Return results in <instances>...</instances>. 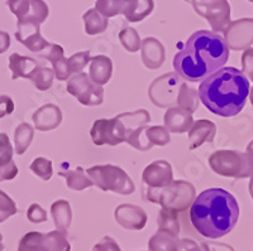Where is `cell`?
Here are the masks:
<instances>
[{
  "label": "cell",
  "instance_id": "6da1fadb",
  "mask_svg": "<svg viewBox=\"0 0 253 251\" xmlns=\"http://www.w3.org/2000/svg\"><path fill=\"white\" fill-rule=\"evenodd\" d=\"M228 58L229 47L224 38L215 32L198 31L175 54L173 69L184 80L198 82L223 69Z\"/></svg>",
  "mask_w": 253,
  "mask_h": 251
},
{
  "label": "cell",
  "instance_id": "7a4b0ae2",
  "mask_svg": "<svg viewBox=\"0 0 253 251\" xmlns=\"http://www.w3.org/2000/svg\"><path fill=\"white\" fill-rule=\"evenodd\" d=\"M239 217V206L233 194L223 188H209L195 197L190 220L196 231L208 239L229 234Z\"/></svg>",
  "mask_w": 253,
  "mask_h": 251
},
{
  "label": "cell",
  "instance_id": "3957f363",
  "mask_svg": "<svg viewBox=\"0 0 253 251\" xmlns=\"http://www.w3.org/2000/svg\"><path fill=\"white\" fill-rule=\"evenodd\" d=\"M248 95V78L234 67L218 70L199 86V97L205 108L221 117L239 114L245 108Z\"/></svg>",
  "mask_w": 253,
  "mask_h": 251
},
{
  "label": "cell",
  "instance_id": "277c9868",
  "mask_svg": "<svg viewBox=\"0 0 253 251\" xmlns=\"http://www.w3.org/2000/svg\"><path fill=\"white\" fill-rule=\"evenodd\" d=\"M151 116L146 110L134 112H124L113 119H99L92 124L90 130L92 143L95 145H112L126 142L139 150L150 149L144 140V130L150 123Z\"/></svg>",
  "mask_w": 253,
  "mask_h": 251
},
{
  "label": "cell",
  "instance_id": "5b68a950",
  "mask_svg": "<svg viewBox=\"0 0 253 251\" xmlns=\"http://www.w3.org/2000/svg\"><path fill=\"white\" fill-rule=\"evenodd\" d=\"M209 166L223 177L248 178L253 174V157L237 150H218L210 155Z\"/></svg>",
  "mask_w": 253,
  "mask_h": 251
},
{
  "label": "cell",
  "instance_id": "8992f818",
  "mask_svg": "<svg viewBox=\"0 0 253 251\" xmlns=\"http://www.w3.org/2000/svg\"><path fill=\"white\" fill-rule=\"evenodd\" d=\"M146 200L161 205L162 209L173 210L176 212L185 211L195 200V188L191 183L175 180L160 191H147Z\"/></svg>",
  "mask_w": 253,
  "mask_h": 251
},
{
  "label": "cell",
  "instance_id": "52a82bcc",
  "mask_svg": "<svg viewBox=\"0 0 253 251\" xmlns=\"http://www.w3.org/2000/svg\"><path fill=\"white\" fill-rule=\"evenodd\" d=\"M90 179L103 191H112L119 194H132L135 191L134 183L121 167L94 166L86 171Z\"/></svg>",
  "mask_w": 253,
  "mask_h": 251
},
{
  "label": "cell",
  "instance_id": "ba28073f",
  "mask_svg": "<svg viewBox=\"0 0 253 251\" xmlns=\"http://www.w3.org/2000/svg\"><path fill=\"white\" fill-rule=\"evenodd\" d=\"M66 231H51L48 234L32 231L24 235L18 245V251H70Z\"/></svg>",
  "mask_w": 253,
  "mask_h": 251
},
{
  "label": "cell",
  "instance_id": "9c48e42d",
  "mask_svg": "<svg viewBox=\"0 0 253 251\" xmlns=\"http://www.w3.org/2000/svg\"><path fill=\"white\" fill-rule=\"evenodd\" d=\"M195 12L208 20L215 32L224 33L230 24V5L227 0H189Z\"/></svg>",
  "mask_w": 253,
  "mask_h": 251
},
{
  "label": "cell",
  "instance_id": "30bf717a",
  "mask_svg": "<svg viewBox=\"0 0 253 251\" xmlns=\"http://www.w3.org/2000/svg\"><path fill=\"white\" fill-rule=\"evenodd\" d=\"M67 91L76 97L84 106H98L103 104L104 89L92 82L89 74L75 73L67 81Z\"/></svg>",
  "mask_w": 253,
  "mask_h": 251
},
{
  "label": "cell",
  "instance_id": "8fae6325",
  "mask_svg": "<svg viewBox=\"0 0 253 251\" xmlns=\"http://www.w3.org/2000/svg\"><path fill=\"white\" fill-rule=\"evenodd\" d=\"M142 180L148 187L147 191H160L173 182L172 168L166 160H157L146 167L142 174Z\"/></svg>",
  "mask_w": 253,
  "mask_h": 251
},
{
  "label": "cell",
  "instance_id": "7c38bea8",
  "mask_svg": "<svg viewBox=\"0 0 253 251\" xmlns=\"http://www.w3.org/2000/svg\"><path fill=\"white\" fill-rule=\"evenodd\" d=\"M228 47L234 51L245 49L253 43V19H239L230 22L224 32Z\"/></svg>",
  "mask_w": 253,
  "mask_h": 251
},
{
  "label": "cell",
  "instance_id": "4fadbf2b",
  "mask_svg": "<svg viewBox=\"0 0 253 251\" xmlns=\"http://www.w3.org/2000/svg\"><path fill=\"white\" fill-rule=\"evenodd\" d=\"M41 24L33 23V22H17V32H15V38L19 40L26 48L31 52L41 53L42 51L49 46V43L41 36L40 31Z\"/></svg>",
  "mask_w": 253,
  "mask_h": 251
},
{
  "label": "cell",
  "instance_id": "5bb4252c",
  "mask_svg": "<svg viewBox=\"0 0 253 251\" xmlns=\"http://www.w3.org/2000/svg\"><path fill=\"white\" fill-rule=\"evenodd\" d=\"M115 220L126 230H142L147 223V214L138 206L124 203L115 210Z\"/></svg>",
  "mask_w": 253,
  "mask_h": 251
},
{
  "label": "cell",
  "instance_id": "9a60e30c",
  "mask_svg": "<svg viewBox=\"0 0 253 251\" xmlns=\"http://www.w3.org/2000/svg\"><path fill=\"white\" fill-rule=\"evenodd\" d=\"M32 119H33V123H35L37 130L48 132V130L58 128L62 121V112L58 106L53 105V104H46L38 108L33 114Z\"/></svg>",
  "mask_w": 253,
  "mask_h": 251
},
{
  "label": "cell",
  "instance_id": "2e32d148",
  "mask_svg": "<svg viewBox=\"0 0 253 251\" xmlns=\"http://www.w3.org/2000/svg\"><path fill=\"white\" fill-rule=\"evenodd\" d=\"M216 126L215 124L209 120H198L191 125L189 130V149H194L202 146L205 142L211 143L215 138Z\"/></svg>",
  "mask_w": 253,
  "mask_h": 251
},
{
  "label": "cell",
  "instance_id": "e0dca14e",
  "mask_svg": "<svg viewBox=\"0 0 253 251\" xmlns=\"http://www.w3.org/2000/svg\"><path fill=\"white\" fill-rule=\"evenodd\" d=\"M142 60L151 70L160 69L165 62V48L162 43L153 37H147L141 43Z\"/></svg>",
  "mask_w": 253,
  "mask_h": 251
},
{
  "label": "cell",
  "instance_id": "ac0fdd59",
  "mask_svg": "<svg viewBox=\"0 0 253 251\" xmlns=\"http://www.w3.org/2000/svg\"><path fill=\"white\" fill-rule=\"evenodd\" d=\"M122 1H123L122 14L130 23H137L143 20L153 12L155 8L153 0H122Z\"/></svg>",
  "mask_w": 253,
  "mask_h": 251
},
{
  "label": "cell",
  "instance_id": "d6986e66",
  "mask_svg": "<svg viewBox=\"0 0 253 251\" xmlns=\"http://www.w3.org/2000/svg\"><path fill=\"white\" fill-rule=\"evenodd\" d=\"M193 124L194 121L191 114L178 106L170 108L165 114V125H166L167 130L172 133L181 134V133L187 132Z\"/></svg>",
  "mask_w": 253,
  "mask_h": 251
},
{
  "label": "cell",
  "instance_id": "ffe728a7",
  "mask_svg": "<svg viewBox=\"0 0 253 251\" xmlns=\"http://www.w3.org/2000/svg\"><path fill=\"white\" fill-rule=\"evenodd\" d=\"M167 81H169V74H164L162 77L153 81V83L151 85V89H150L151 100H152V103L155 104V105L160 106V108H167L166 92L169 94V96H175L176 86H177V83H180L178 78L173 77L172 81L170 82V85H169V87H166Z\"/></svg>",
  "mask_w": 253,
  "mask_h": 251
},
{
  "label": "cell",
  "instance_id": "44dd1931",
  "mask_svg": "<svg viewBox=\"0 0 253 251\" xmlns=\"http://www.w3.org/2000/svg\"><path fill=\"white\" fill-rule=\"evenodd\" d=\"M113 72V63L112 60L107 56L99 54L91 58L89 69V77L91 78L92 82L96 85H105L112 77Z\"/></svg>",
  "mask_w": 253,
  "mask_h": 251
},
{
  "label": "cell",
  "instance_id": "7402d4cb",
  "mask_svg": "<svg viewBox=\"0 0 253 251\" xmlns=\"http://www.w3.org/2000/svg\"><path fill=\"white\" fill-rule=\"evenodd\" d=\"M37 67V61L31 57H26V56H22L19 53H13L9 57V69L13 73L12 80L31 78V74Z\"/></svg>",
  "mask_w": 253,
  "mask_h": 251
},
{
  "label": "cell",
  "instance_id": "603a6c76",
  "mask_svg": "<svg viewBox=\"0 0 253 251\" xmlns=\"http://www.w3.org/2000/svg\"><path fill=\"white\" fill-rule=\"evenodd\" d=\"M150 251H181V240L178 236L158 230L148 243Z\"/></svg>",
  "mask_w": 253,
  "mask_h": 251
},
{
  "label": "cell",
  "instance_id": "cb8c5ba5",
  "mask_svg": "<svg viewBox=\"0 0 253 251\" xmlns=\"http://www.w3.org/2000/svg\"><path fill=\"white\" fill-rule=\"evenodd\" d=\"M84 23H85V32L89 36L100 35L107 31L109 22L108 18L101 15L96 9H89L85 14L83 15Z\"/></svg>",
  "mask_w": 253,
  "mask_h": 251
},
{
  "label": "cell",
  "instance_id": "d4e9b609",
  "mask_svg": "<svg viewBox=\"0 0 253 251\" xmlns=\"http://www.w3.org/2000/svg\"><path fill=\"white\" fill-rule=\"evenodd\" d=\"M51 214L53 217V222H55L57 230L61 231H66L67 227L71 223V207L70 203L65 200H60L55 202L51 207Z\"/></svg>",
  "mask_w": 253,
  "mask_h": 251
},
{
  "label": "cell",
  "instance_id": "484cf974",
  "mask_svg": "<svg viewBox=\"0 0 253 251\" xmlns=\"http://www.w3.org/2000/svg\"><path fill=\"white\" fill-rule=\"evenodd\" d=\"M60 176L65 177L67 182V187L70 189H74V191H83V189L89 188L94 184L90 177H86V174H85L81 167H78L74 171L60 172Z\"/></svg>",
  "mask_w": 253,
  "mask_h": 251
},
{
  "label": "cell",
  "instance_id": "4316f807",
  "mask_svg": "<svg viewBox=\"0 0 253 251\" xmlns=\"http://www.w3.org/2000/svg\"><path fill=\"white\" fill-rule=\"evenodd\" d=\"M33 134H35V129L32 128L29 124L22 123L17 126L14 132V148L18 155L26 153L28 146L31 145L32 140H33Z\"/></svg>",
  "mask_w": 253,
  "mask_h": 251
},
{
  "label": "cell",
  "instance_id": "83f0119b",
  "mask_svg": "<svg viewBox=\"0 0 253 251\" xmlns=\"http://www.w3.org/2000/svg\"><path fill=\"white\" fill-rule=\"evenodd\" d=\"M178 212L173 211V210L162 209L160 211V216H158V230L161 231H166L169 234H172L175 236H178L180 234V223H178Z\"/></svg>",
  "mask_w": 253,
  "mask_h": 251
},
{
  "label": "cell",
  "instance_id": "f1b7e54d",
  "mask_svg": "<svg viewBox=\"0 0 253 251\" xmlns=\"http://www.w3.org/2000/svg\"><path fill=\"white\" fill-rule=\"evenodd\" d=\"M176 104H177L178 108H184V110L189 111L190 114H193L199 106L198 92H196V90L187 87L185 83H182L180 86V90H178Z\"/></svg>",
  "mask_w": 253,
  "mask_h": 251
},
{
  "label": "cell",
  "instance_id": "f546056e",
  "mask_svg": "<svg viewBox=\"0 0 253 251\" xmlns=\"http://www.w3.org/2000/svg\"><path fill=\"white\" fill-rule=\"evenodd\" d=\"M144 140L151 149L153 145H167L170 143L171 138L166 126H151L144 130Z\"/></svg>",
  "mask_w": 253,
  "mask_h": 251
},
{
  "label": "cell",
  "instance_id": "4dcf8cb0",
  "mask_svg": "<svg viewBox=\"0 0 253 251\" xmlns=\"http://www.w3.org/2000/svg\"><path fill=\"white\" fill-rule=\"evenodd\" d=\"M53 78H55V72H53V70L38 66L33 71V73L31 74L29 80L33 82L36 89H38L40 91H47V90L51 89L52 83H53Z\"/></svg>",
  "mask_w": 253,
  "mask_h": 251
},
{
  "label": "cell",
  "instance_id": "1f68e13d",
  "mask_svg": "<svg viewBox=\"0 0 253 251\" xmlns=\"http://www.w3.org/2000/svg\"><path fill=\"white\" fill-rule=\"evenodd\" d=\"M31 1V9L28 14L22 19H18L19 22H33V23L42 24L48 17V6L43 0H29Z\"/></svg>",
  "mask_w": 253,
  "mask_h": 251
},
{
  "label": "cell",
  "instance_id": "d6a6232c",
  "mask_svg": "<svg viewBox=\"0 0 253 251\" xmlns=\"http://www.w3.org/2000/svg\"><path fill=\"white\" fill-rule=\"evenodd\" d=\"M119 40H121L124 49H126L128 52L134 53L138 49H141V38H139V35L134 28L128 27V28L122 29L119 32Z\"/></svg>",
  "mask_w": 253,
  "mask_h": 251
},
{
  "label": "cell",
  "instance_id": "836d02e7",
  "mask_svg": "<svg viewBox=\"0 0 253 251\" xmlns=\"http://www.w3.org/2000/svg\"><path fill=\"white\" fill-rule=\"evenodd\" d=\"M123 1L122 0H96L95 9L105 18H112L122 13Z\"/></svg>",
  "mask_w": 253,
  "mask_h": 251
},
{
  "label": "cell",
  "instance_id": "e575fe53",
  "mask_svg": "<svg viewBox=\"0 0 253 251\" xmlns=\"http://www.w3.org/2000/svg\"><path fill=\"white\" fill-rule=\"evenodd\" d=\"M31 171L40 177L42 180L51 179L53 169H52V162L49 159H46L43 157L36 158L31 164Z\"/></svg>",
  "mask_w": 253,
  "mask_h": 251
},
{
  "label": "cell",
  "instance_id": "d590c367",
  "mask_svg": "<svg viewBox=\"0 0 253 251\" xmlns=\"http://www.w3.org/2000/svg\"><path fill=\"white\" fill-rule=\"evenodd\" d=\"M13 154H14V148L10 144L8 135L0 133V168H5L14 163Z\"/></svg>",
  "mask_w": 253,
  "mask_h": 251
},
{
  "label": "cell",
  "instance_id": "8d00e7d4",
  "mask_svg": "<svg viewBox=\"0 0 253 251\" xmlns=\"http://www.w3.org/2000/svg\"><path fill=\"white\" fill-rule=\"evenodd\" d=\"M18 212L17 203L0 189V223L4 222Z\"/></svg>",
  "mask_w": 253,
  "mask_h": 251
},
{
  "label": "cell",
  "instance_id": "74e56055",
  "mask_svg": "<svg viewBox=\"0 0 253 251\" xmlns=\"http://www.w3.org/2000/svg\"><path fill=\"white\" fill-rule=\"evenodd\" d=\"M91 61V57H90V52H79V53L72 54L71 57L67 60V65H69L70 73L75 74L80 73L84 70V67L86 66L87 63Z\"/></svg>",
  "mask_w": 253,
  "mask_h": 251
},
{
  "label": "cell",
  "instance_id": "f35d334b",
  "mask_svg": "<svg viewBox=\"0 0 253 251\" xmlns=\"http://www.w3.org/2000/svg\"><path fill=\"white\" fill-rule=\"evenodd\" d=\"M6 5L9 6L10 12L17 17V19H22L28 14L31 9V1L29 0H8Z\"/></svg>",
  "mask_w": 253,
  "mask_h": 251
},
{
  "label": "cell",
  "instance_id": "ab89813d",
  "mask_svg": "<svg viewBox=\"0 0 253 251\" xmlns=\"http://www.w3.org/2000/svg\"><path fill=\"white\" fill-rule=\"evenodd\" d=\"M52 66H53V72L56 74V78L60 81H65L71 76L69 70V65H67V60L65 57H60L56 61L52 62Z\"/></svg>",
  "mask_w": 253,
  "mask_h": 251
},
{
  "label": "cell",
  "instance_id": "60d3db41",
  "mask_svg": "<svg viewBox=\"0 0 253 251\" xmlns=\"http://www.w3.org/2000/svg\"><path fill=\"white\" fill-rule=\"evenodd\" d=\"M27 217L31 222L41 223L47 221V212L38 203H33V205L29 206L28 211H27Z\"/></svg>",
  "mask_w": 253,
  "mask_h": 251
},
{
  "label": "cell",
  "instance_id": "b9f144b4",
  "mask_svg": "<svg viewBox=\"0 0 253 251\" xmlns=\"http://www.w3.org/2000/svg\"><path fill=\"white\" fill-rule=\"evenodd\" d=\"M41 58H44V60L49 61V62H53L57 58L62 57L63 56V48L60 46V44H52L49 43V46L47 47L44 51H42L41 53H38Z\"/></svg>",
  "mask_w": 253,
  "mask_h": 251
},
{
  "label": "cell",
  "instance_id": "7bdbcfd3",
  "mask_svg": "<svg viewBox=\"0 0 253 251\" xmlns=\"http://www.w3.org/2000/svg\"><path fill=\"white\" fill-rule=\"evenodd\" d=\"M242 70L243 74L248 76L253 81V47L246 49L242 56Z\"/></svg>",
  "mask_w": 253,
  "mask_h": 251
},
{
  "label": "cell",
  "instance_id": "ee69618b",
  "mask_svg": "<svg viewBox=\"0 0 253 251\" xmlns=\"http://www.w3.org/2000/svg\"><path fill=\"white\" fill-rule=\"evenodd\" d=\"M92 251H122V249L119 248L114 239H112L110 236H105L96 245H94Z\"/></svg>",
  "mask_w": 253,
  "mask_h": 251
},
{
  "label": "cell",
  "instance_id": "f6af8a7d",
  "mask_svg": "<svg viewBox=\"0 0 253 251\" xmlns=\"http://www.w3.org/2000/svg\"><path fill=\"white\" fill-rule=\"evenodd\" d=\"M14 101L8 95H0V119L14 111Z\"/></svg>",
  "mask_w": 253,
  "mask_h": 251
},
{
  "label": "cell",
  "instance_id": "bcb514c9",
  "mask_svg": "<svg viewBox=\"0 0 253 251\" xmlns=\"http://www.w3.org/2000/svg\"><path fill=\"white\" fill-rule=\"evenodd\" d=\"M203 249L207 251H234L232 246L227 244H214V243H203Z\"/></svg>",
  "mask_w": 253,
  "mask_h": 251
},
{
  "label": "cell",
  "instance_id": "7dc6e473",
  "mask_svg": "<svg viewBox=\"0 0 253 251\" xmlns=\"http://www.w3.org/2000/svg\"><path fill=\"white\" fill-rule=\"evenodd\" d=\"M10 47V37L6 32L0 31V54L8 51Z\"/></svg>",
  "mask_w": 253,
  "mask_h": 251
},
{
  "label": "cell",
  "instance_id": "c3c4849f",
  "mask_svg": "<svg viewBox=\"0 0 253 251\" xmlns=\"http://www.w3.org/2000/svg\"><path fill=\"white\" fill-rule=\"evenodd\" d=\"M182 249H186V251H207L203 248H199L194 241H190V240H181Z\"/></svg>",
  "mask_w": 253,
  "mask_h": 251
},
{
  "label": "cell",
  "instance_id": "681fc988",
  "mask_svg": "<svg viewBox=\"0 0 253 251\" xmlns=\"http://www.w3.org/2000/svg\"><path fill=\"white\" fill-rule=\"evenodd\" d=\"M250 194H251V197L253 198V174L251 176V180H250Z\"/></svg>",
  "mask_w": 253,
  "mask_h": 251
},
{
  "label": "cell",
  "instance_id": "f907efd6",
  "mask_svg": "<svg viewBox=\"0 0 253 251\" xmlns=\"http://www.w3.org/2000/svg\"><path fill=\"white\" fill-rule=\"evenodd\" d=\"M247 151H248V153H250V154L252 155V157H253V140H252V142H251L250 144H248V146H247Z\"/></svg>",
  "mask_w": 253,
  "mask_h": 251
},
{
  "label": "cell",
  "instance_id": "816d5d0a",
  "mask_svg": "<svg viewBox=\"0 0 253 251\" xmlns=\"http://www.w3.org/2000/svg\"><path fill=\"white\" fill-rule=\"evenodd\" d=\"M4 250V244H3V236L0 234V251Z\"/></svg>",
  "mask_w": 253,
  "mask_h": 251
},
{
  "label": "cell",
  "instance_id": "f5cc1de1",
  "mask_svg": "<svg viewBox=\"0 0 253 251\" xmlns=\"http://www.w3.org/2000/svg\"><path fill=\"white\" fill-rule=\"evenodd\" d=\"M250 99H251V103H252V105H253V87H252V90L250 91Z\"/></svg>",
  "mask_w": 253,
  "mask_h": 251
},
{
  "label": "cell",
  "instance_id": "db71d44e",
  "mask_svg": "<svg viewBox=\"0 0 253 251\" xmlns=\"http://www.w3.org/2000/svg\"><path fill=\"white\" fill-rule=\"evenodd\" d=\"M248 1H253V0H248Z\"/></svg>",
  "mask_w": 253,
  "mask_h": 251
}]
</instances>
